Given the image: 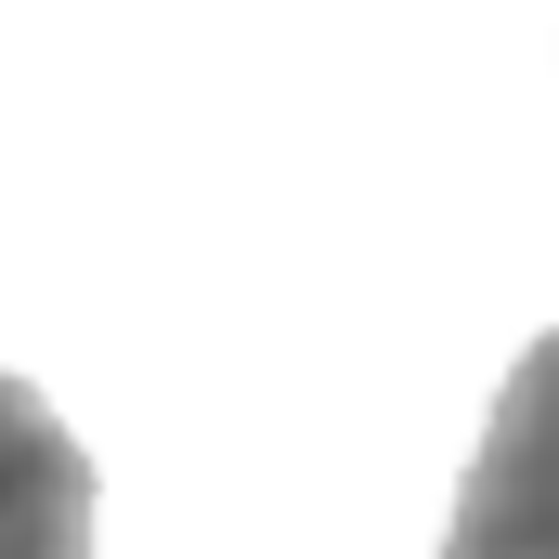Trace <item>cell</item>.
I'll return each instance as SVG.
<instances>
[{"label":"cell","mask_w":559,"mask_h":559,"mask_svg":"<svg viewBox=\"0 0 559 559\" xmlns=\"http://www.w3.org/2000/svg\"><path fill=\"white\" fill-rule=\"evenodd\" d=\"M442 559H559V325L508 365V391L481 417V455L455 481Z\"/></svg>","instance_id":"1"},{"label":"cell","mask_w":559,"mask_h":559,"mask_svg":"<svg viewBox=\"0 0 559 559\" xmlns=\"http://www.w3.org/2000/svg\"><path fill=\"white\" fill-rule=\"evenodd\" d=\"M92 455L26 378H0V559H92Z\"/></svg>","instance_id":"2"}]
</instances>
